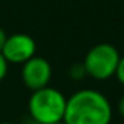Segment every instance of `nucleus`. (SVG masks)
Masks as SVG:
<instances>
[{"instance_id": "f257e3e1", "label": "nucleus", "mask_w": 124, "mask_h": 124, "mask_svg": "<svg viewBox=\"0 0 124 124\" xmlns=\"http://www.w3.org/2000/svg\"><path fill=\"white\" fill-rule=\"evenodd\" d=\"M112 107L108 98L95 89H80L66 102V124H109Z\"/></svg>"}, {"instance_id": "f03ea898", "label": "nucleus", "mask_w": 124, "mask_h": 124, "mask_svg": "<svg viewBox=\"0 0 124 124\" xmlns=\"http://www.w3.org/2000/svg\"><path fill=\"white\" fill-rule=\"evenodd\" d=\"M67 98L58 89L45 86L32 92L28 101V111L37 124H51L64 118Z\"/></svg>"}, {"instance_id": "7ed1b4c3", "label": "nucleus", "mask_w": 124, "mask_h": 124, "mask_svg": "<svg viewBox=\"0 0 124 124\" xmlns=\"http://www.w3.org/2000/svg\"><path fill=\"white\" fill-rule=\"evenodd\" d=\"M121 54L118 50L108 42L93 45L83 58V67L88 76L96 80H107L115 76L117 66Z\"/></svg>"}, {"instance_id": "20e7f679", "label": "nucleus", "mask_w": 124, "mask_h": 124, "mask_svg": "<svg viewBox=\"0 0 124 124\" xmlns=\"http://www.w3.org/2000/svg\"><path fill=\"white\" fill-rule=\"evenodd\" d=\"M37 53V42L28 34H13L8 35L5 47L2 50V55L6 58L8 63L23 64L25 61L32 58Z\"/></svg>"}, {"instance_id": "39448f33", "label": "nucleus", "mask_w": 124, "mask_h": 124, "mask_svg": "<svg viewBox=\"0 0 124 124\" xmlns=\"http://www.w3.org/2000/svg\"><path fill=\"white\" fill-rule=\"evenodd\" d=\"M51 75H53L51 64L44 57L34 55L32 58H29L22 64V72H21L22 82L32 92L48 86L51 80Z\"/></svg>"}, {"instance_id": "423d86ee", "label": "nucleus", "mask_w": 124, "mask_h": 124, "mask_svg": "<svg viewBox=\"0 0 124 124\" xmlns=\"http://www.w3.org/2000/svg\"><path fill=\"white\" fill-rule=\"evenodd\" d=\"M85 75H86V72H85L83 64H73L69 69V76L72 79H82Z\"/></svg>"}, {"instance_id": "0eeeda50", "label": "nucleus", "mask_w": 124, "mask_h": 124, "mask_svg": "<svg viewBox=\"0 0 124 124\" xmlns=\"http://www.w3.org/2000/svg\"><path fill=\"white\" fill-rule=\"evenodd\" d=\"M115 78H117L118 82L124 86V55L120 57L118 66H117V72H115Z\"/></svg>"}, {"instance_id": "6e6552de", "label": "nucleus", "mask_w": 124, "mask_h": 124, "mask_svg": "<svg viewBox=\"0 0 124 124\" xmlns=\"http://www.w3.org/2000/svg\"><path fill=\"white\" fill-rule=\"evenodd\" d=\"M8 69H9V63L6 61V58L2 55V53H0V82H2V80L6 78Z\"/></svg>"}, {"instance_id": "1a4fd4ad", "label": "nucleus", "mask_w": 124, "mask_h": 124, "mask_svg": "<svg viewBox=\"0 0 124 124\" xmlns=\"http://www.w3.org/2000/svg\"><path fill=\"white\" fill-rule=\"evenodd\" d=\"M6 39H8V34H6V31H5L3 28H0V53H2V50H3V47H5Z\"/></svg>"}, {"instance_id": "9d476101", "label": "nucleus", "mask_w": 124, "mask_h": 124, "mask_svg": "<svg viewBox=\"0 0 124 124\" xmlns=\"http://www.w3.org/2000/svg\"><path fill=\"white\" fill-rule=\"evenodd\" d=\"M118 112H120V115L124 118V95L120 98V101H118Z\"/></svg>"}, {"instance_id": "9b49d317", "label": "nucleus", "mask_w": 124, "mask_h": 124, "mask_svg": "<svg viewBox=\"0 0 124 124\" xmlns=\"http://www.w3.org/2000/svg\"><path fill=\"white\" fill-rule=\"evenodd\" d=\"M51 124H66L63 120H61V121H57V123H51Z\"/></svg>"}, {"instance_id": "f8f14e48", "label": "nucleus", "mask_w": 124, "mask_h": 124, "mask_svg": "<svg viewBox=\"0 0 124 124\" xmlns=\"http://www.w3.org/2000/svg\"><path fill=\"white\" fill-rule=\"evenodd\" d=\"M0 124H13V123H8V121H5V123H0Z\"/></svg>"}]
</instances>
